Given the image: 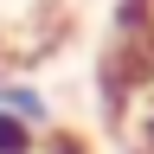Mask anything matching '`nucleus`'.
<instances>
[{
	"label": "nucleus",
	"mask_w": 154,
	"mask_h": 154,
	"mask_svg": "<svg viewBox=\"0 0 154 154\" xmlns=\"http://www.w3.org/2000/svg\"><path fill=\"white\" fill-rule=\"evenodd\" d=\"M38 154H84V148H77L71 135H58V141H38Z\"/></svg>",
	"instance_id": "obj_3"
},
{
	"label": "nucleus",
	"mask_w": 154,
	"mask_h": 154,
	"mask_svg": "<svg viewBox=\"0 0 154 154\" xmlns=\"http://www.w3.org/2000/svg\"><path fill=\"white\" fill-rule=\"evenodd\" d=\"M0 109L13 116V122H26L32 135L51 128V96L32 84V77H0Z\"/></svg>",
	"instance_id": "obj_1"
},
{
	"label": "nucleus",
	"mask_w": 154,
	"mask_h": 154,
	"mask_svg": "<svg viewBox=\"0 0 154 154\" xmlns=\"http://www.w3.org/2000/svg\"><path fill=\"white\" fill-rule=\"evenodd\" d=\"M0 154H38V135L26 122H13L7 109H0Z\"/></svg>",
	"instance_id": "obj_2"
}]
</instances>
